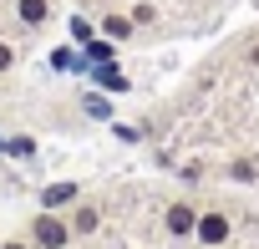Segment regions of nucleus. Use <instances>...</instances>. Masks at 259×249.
Segmentation results:
<instances>
[{
	"mask_svg": "<svg viewBox=\"0 0 259 249\" xmlns=\"http://www.w3.org/2000/svg\"><path fill=\"white\" fill-rule=\"evenodd\" d=\"M26 239H31L36 249H71V244H76L71 219H66V214H51V209H36V214H31Z\"/></svg>",
	"mask_w": 259,
	"mask_h": 249,
	"instance_id": "f257e3e1",
	"label": "nucleus"
},
{
	"mask_svg": "<svg viewBox=\"0 0 259 249\" xmlns=\"http://www.w3.org/2000/svg\"><path fill=\"white\" fill-rule=\"evenodd\" d=\"M193 244H198V249H224V244H234V214H229L224 203H203V209H198Z\"/></svg>",
	"mask_w": 259,
	"mask_h": 249,
	"instance_id": "f03ea898",
	"label": "nucleus"
},
{
	"mask_svg": "<svg viewBox=\"0 0 259 249\" xmlns=\"http://www.w3.org/2000/svg\"><path fill=\"white\" fill-rule=\"evenodd\" d=\"M198 198H168L163 203V234L173 239V244H188L193 239V229H198Z\"/></svg>",
	"mask_w": 259,
	"mask_h": 249,
	"instance_id": "7ed1b4c3",
	"label": "nucleus"
},
{
	"mask_svg": "<svg viewBox=\"0 0 259 249\" xmlns=\"http://www.w3.org/2000/svg\"><path fill=\"white\" fill-rule=\"evenodd\" d=\"M66 219H71V234H76V239H92V234L102 229V203L81 193V198H76V203L66 209Z\"/></svg>",
	"mask_w": 259,
	"mask_h": 249,
	"instance_id": "20e7f679",
	"label": "nucleus"
},
{
	"mask_svg": "<svg viewBox=\"0 0 259 249\" xmlns=\"http://www.w3.org/2000/svg\"><path fill=\"white\" fill-rule=\"evenodd\" d=\"M11 16H16V26H21V31H46V26H51V16H56V6H51V0H16Z\"/></svg>",
	"mask_w": 259,
	"mask_h": 249,
	"instance_id": "39448f33",
	"label": "nucleus"
},
{
	"mask_svg": "<svg viewBox=\"0 0 259 249\" xmlns=\"http://www.w3.org/2000/svg\"><path fill=\"white\" fill-rule=\"evenodd\" d=\"M97 31H102L107 41H117V46H127V41L138 36V21L127 16L122 6H107V11H102V21H97Z\"/></svg>",
	"mask_w": 259,
	"mask_h": 249,
	"instance_id": "423d86ee",
	"label": "nucleus"
},
{
	"mask_svg": "<svg viewBox=\"0 0 259 249\" xmlns=\"http://www.w3.org/2000/svg\"><path fill=\"white\" fill-rule=\"evenodd\" d=\"M76 198H81V183L76 178H61V183H46L41 188V209H51V214H66Z\"/></svg>",
	"mask_w": 259,
	"mask_h": 249,
	"instance_id": "0eeeda50",
	"label": "nucleus"
},
{
	"mask_svg": "<svg viewBox=\"0 0 259 249\" xmlns=\"http://www.w3.org/2000/svg\"><path fill=\"white\" fill-rule=\"evenodd\" d=\"M92 81H97L102 92H112V97H122V92H133V81H127V71H122L117 61H107V66H92Z\"/></svg>",
	"mask_w": 259,
	"mask_h": 249,
	"instance_id": "6e6552de",
	"label": "nucleus"
},
{
	"mask_svg": "<svg viewBox=\"0 0 259 249\" xmlns=\"http://www.w3.org/2000/svg\"><path fill=\"white\" fill-rule=\"evenodd\" d=\"M81 56H87L92 66H107V61H117V41H107V36L97 31V36H92V41L81 46Z\"/></svg>",
	"mask_w": 259,
	"mask_h": 249,
	"instance_id": "1a4fd4ad",
	"label": "nucleus"
},
{
	"mask_svg": "<svg viewBox=\"0 0 259 249\" xmlns=\"http://www.w3.org/2000/svg\"><path fill=\"white\" fill-rule=\"evenodd\" d=\"M224 178L229 183H259V158H229L224 163Z\"/></svg>",
	"mask_w": 259,
	"mask_h": 249,
	"instance_id": "9d476101",
	"label": "nucleus"
},
{
	"mask_svg": "<svg viewBox=\"0 0 259 249\" xmlns=\"http://www.w3.org/2000/svg\"><path fill=\"white\" fill-rule=\"evenodd\" d=\"M127 16L138 21V31H148V26H163V11H158V0H133V6H127Z\"/></svg>",
	"mask_w": 259,
	"mask_h": 249,
	"instance_id": "9b49d317",
	"label": "nucleus"
},
{
	"mask_svg": "<svg viewBox=\"0 0 259 249\" xmlns=\"http://www.w3.org/2000/svg\"><path fill=\"white\" fill-rule=\"evenodd\" d=\"M66 31H71V41H76V46H87V41L97 36V26H92L87 16H71V26H66Z\"/></svg>",
	"mask_w": 259,
	"mask_h": 249,
	"instance_id": "f8f14e48",
	"label": "nucleus"
},
{
	"mask_svg": "<svg viewBox=\"0 0 259 249\" xmlns=\"http://www.w3.org/2000/svg\"><path fill=\"white\" fill-rule=\"evenodd\" d=\"M16 61H21V46H11L6 36H0V76H11V71H16Z\"/></svg>",
	"mask_w": 259,
	"mask_h": 249,
	"instance_id": "ddd939ff",
	"label": "nucleus"
},
{
	"mask_svg": "<svg viewBox=\"0 0 259 249\" xmlns=\"http://www.w3.org/2000/svg\"><path fill=\"white\" fill-rule=\"evenodd\" d=\"M81 107H87V117H112V107H107V102H102V97H87V102H81Z\"/></svg>",
	"mask_w": 259,
	"mask_h": 249,
	"instance_id": "4468645a",
	"label": "nucleus"
},
{
	"mask_svg": "<svg viewBox=\"0 0 259 249\" xmlns=\"http://www.w3.org/2000/svg\"><path fill=\"white\" fill-rule=\"evenodd\" d=\"M11 153H16V158H36V143H31V138H11Z\"/></svg>",
	"mask_w": 259,
	"mask_h": 249,
	"instance_id": "2eb2a0df",
	"label": "nucleus"
},
{
	"mask_svg": "<svg viewBox=\"0 0 259 249\" xmlns=\"http://www.w3.org/2000/svg\"><path fill=\"white\" fill-rule=\"evenodd\" d=\"M244 61L259 71V36H249V41H244Z\"/></svg>",
	"mask_w": 259,
	"mask_h": 249,
	"instance_id": "dca6fc26",
	"label": "nucleus"
},
{
	"mask_svg": "<svg viewBox=\"0 0 259 249\" xmlns=\"http://www.w3.org/2000/svg\"><path fill=\"white\" fill-rule=\"evenodd\" d=\"M112 133H117V138H122V143H138V138H143V133H138V128H127V122H112Z\"/></svg>",
	"mask_w": 259,
	"mask_h": 249,
	"instance_id": "f3484780",
	"label": "nucleus"
},
{
	"mask_svg": "<svg viewBox=\"0 0 259 249\" xmlns=\"http://www.w3.org/2000/svg\"><path fill=\"white\" fill-rule=\"evenodd\" d=\"M178 173H183V178H188V183H198V178H203V163H183V168H178Z\"/></svg>",
	"mask_w": 259,
	"mask_h": 249,
	"instance_id": "a211bd4d",
	"label": "nucleus"
},
{
	"mask_svg": "<svg viewBox=\"0 0 259 249\" xmlns=\"http://www.w3.org/2000/svg\"><path fill=\"white\" fill-rule=\"evenodd\" d=\"M0 249H36V244H31V239H6Z\"/></svg>",
	"mask_w": 259,
	"mask_h": 249,
	"instance_id": "6ab92c4d",
	"label": "nucleus"
},
{
	"mask_svg": "<svg viewBox=\"0 0 259 249\" xmlns=\"http://www.w3.org/2000/svg\"><path fill=\"white\" fill-rule=\"evenodd\" d=\"M224 249H234V244H224Z\"/></svg>",
	"mask_w": 259,
	"mask_h": 249,
	"instance_id": "aec40b11",
	"label": "nucleus"
}]
</instances>
